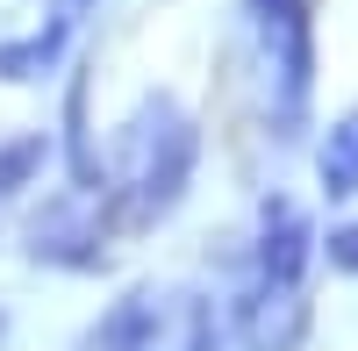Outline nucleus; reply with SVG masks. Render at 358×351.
Listing matches in <instances>:
<instances>
[{"label":"nucleus","mask_w":358,"mask_h":351,"mask_svg":"<svg viewBox=\"0 0 358 351\" xmlns=\"http://www.w3.org/2000/svg\"><path fill=\"white\" fill-rule=\"evenodd\" d=\"M194 158H201V129L194 115L179 108L172 94H151L129 122H122V143H115V172H108V208L115 222L129 229H151L179 208V194L194 180Z\"/></svg>","instance_id":"nucleus-1"},{"label":"nucleus","mask_w":358,"mask_h":351,"mask_svg":"<svg viewBox=\"0 0 358 351\" xmlns=\"http://www.w3.org/2000/svg\"><path fill=\"white\" fill-rule=\"evenodd\" d=\"M258 29V65H265V115L273 136H301L315 101V0H244Z\"/></svg>","instance_id":"nucleus-2"},{"label":"nucleus","mask_w":358,"mask_h":351,"mask_svg":"<svg viewBox=\"0 0 358 351\" xmlns=\"http://www.w3.org/2000/svg\"><path fill=\"white\" fill-rule=\"evenodd\" d=\"M108 229H115V208H108V194L94 180H79L72 201H57L50 215H36V258H50V266H65V273H86V266H101L108 258Z\"/></svg>","instance_id":"nucleus-3"},{"label":"nucleus","mask_w":358,"mask_h":351,"mask_svg":"<svg viewBox=\"0 0 358 351\" xmlns=\"http://www.w3.org/2000/svg\"><path fill=\"white\" fill-rule=\"evenodd\" d=\"M308 258H315V229H308V215L294 208V201H265L258 244H251V280H258V287H301Z\"/></svg>","instance_id":"nucleus-4"},{"label":"nucleus","mask_w":358,"mask_h":351,"mask_svg":"<svg viewBox=\"0 0 358 351\" xmlns=\"http://www.w3.org/2000/svg\"><path fill=\"white\" fill-rule=\"evenodd\" d=\"M315 172H322V194L330 201L358 194V108L344 122H330V136H322V151H315Z\"/></svg>","instance_id":"nucleus-5"},{"label":"nucleus","mask_w":358,"mask_h":351,"mask_svg":"<svg viewBox=\"0 0 358 351\" xmlns=\"http://www.w3.org/2000/svg\"><path fill=\"white\" fill-rule=\"evenodd\" d=\"M43 158H50V143H43V136H15V143H0V194L29 187V180L43 172Z\"/></svg>","instance_id":"nucleus-6"},{"label":"nucleus","mask_w":358,"mask_h":351,"mask_svg":"<svg viewBox=\"0 0 358 351\" xmlns=\"http://www.w3.org/2000/svg\"><path fill=\"white\" fill-rule=\"evenodd\" d=\"M330 266H337V273H358V222L330 229Z\"/></svg>","instance_id":"nucleus-7"}]
</instances>
